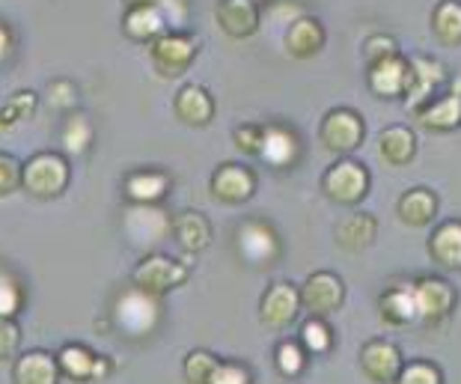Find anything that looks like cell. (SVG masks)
Returning a JSON list of instances; mask_svg holds the SVG:
<instances>
[{
	"label": "cell",
	"instance_id": "obj_1",
	"mask_svg": "<svg viewBox=\"0 0 461 384\" xmlns=\"http://www.w3.org/2000/svg\"><path fill=\"white\" fill-rule=\"evenodd\" d=\"M22 185L27 194L39 200L60 197L68 185V161L57 152H39L31 161L22 164Z\"/></svg>",
	"mask_w": 461,
	"mask_h": 384
},
{
	"label": "cell",
	"instance_id": "obj_2",
	"mask_svg": "<svg viewBox=\"0 0 461 384\" xmlns=\"http://www.w3.org/2000/svg\"><path fill=\"white\" fill-rule=\"evenodd\" d=\"M134 289H140L143 295L161 298V295L179 289L188 280V265L176 262L173 256L164 253H149L146 260L134 269Z\"/></svg>",
	"mask_w": 461,
	"mask_h": 384
},
{
	"label": "cell",
	"instance_id": "obj_3",
	"mask_svg": "<svg viewBox=\"0 0 461 384\" xmlns=\"http://www.w3.org/2000/svg\"><path fill=\"white\" fill-rule=\"evenodd\" d=\"M152 63L164 78H179L194 66L200 54V42L188 33H161L152 39Z\"/></svg>",
	"mask_w": 461,
	"mask_h": 384
},
{
	"label": "cell",
	"instance_id": "obj_4",
	"mask_svg": "<svg viewBox=\"0 0 461 384\" xmlns=\"http://www.w3.org/2000/svg\"><path fill=\"white\" fill-rule=\"evenodd\" d=\"M321 188H325V194L330 197L333 203L355 206V203L363 200V197H366L369 176H366V170H363L357 161L342 159V161H337L325 173V179H321Z\"/></svg>",
	"mask_w": 461,
	"mask_h": 384
},
{
	"label": "cell",
	"instance_id": "obj_5",
	"mask_svg": "<svg viewBox=\"0 0 461 384\" xmlns=\"http://www.w3.org/2000/svg\"><path fill=\"white\" fill-rule=\"evenodd\" d=\"M319 137L321 143H325V150L330 152H351L357 150L360 141H363V120L348 111V107H333V111L321 120V128H319Z\"/></svg>",
	"mask_w": 461,
	"mask_h": 384
},
{
	"label": "cell",
	"instance_id": "obj_6",
	"mask_svg": "<svg viewBox=\"0 0 461 384\" xmlns=\"http://www.w3.org/2000/svg\"><path fill=\"white\" fill-rule=\"evenodd\" d=\"M298 295H301V304L312 313V316H328V313L342 307L346 289H342V280L337 274L316 271V274H310Z\"/></svg>",
	"mask_w": 461,
	"mask_h": 384
},
{
	"label": "cell",
	"instance_id": "obj_7",
	"mask_svg": "<svg viewBox=\"0 0 461 384\" xmlns=\"http://www.w3.org/2000/svg\"><path fill=\"white\" fill-rule=\"evenodd\" d=\"M209 188H212L214 200L241 206L250 200L253 191H257V176L241 164H221L218 170L212 173Z\"/></svg>",
	"mask_w": 461,
	"mask_h": 384
},
{
	"label": "cell",
	"instance_id": "obj_8",
	"mask_svg": "<svg viewBox=\"0 0 461 384\" xmlns=\"http://www.w3.org/2000/svg\"><path fill=\"white\" fill-rule=\"evenodd\" d=\"M214 18L230 39H250L259 31L257 0H221L218 9H214Z\"/></svg>",
	"mask_w": 461,
	"mask_h": 384
},
{
	"label": "cell",
	"instance_id": "obj_9",
	"mask_svg": "<svg viewBox=\"0 0 461 384\" xmlns=\"http://www.w3.org/2000/svg\"><path fill=\"white\" fill-rule=\"evenodd\" d=\"M301 307V295L292 283H274V287L262 295L259 304V319L268 325V328H286V325L295 322Z\"/></svg>",
	"mask_w": 461,
	"mask_h": 384
},
{
	"label": "cell",
	"instance_id": "obj_10",
	"mask_svg": "<svg viewBox=\"0 0 461 384\" xmlns=\"http://www.w3.org/2000/svg\"><path fill=\"white\" fill-rule=\"evenodd\" d=\"M444 66L438 60H429V57H414L408 63V78H405V105L408 111H414L426 102V98L435 93V87L444 81Z\"/></svg>",
	"mask_w": 461,
	"mask_h": 384
},
{
	"label": "cell",
	"instance_id": "obj_11",
	"mask_svg": "<svg viewBox=\"0 0 461 384\" xmlns=\"http://www.w3.org/2000/svg\"><path fill=\"white\" fill-rule=\"evenodd\" d=\"M239 251L250 265H268L280 253V242L268 224L248 221L239 230Z\"/></svg>",
	"mask_w": 461,
	"mask_h": 384
},
{
	"label": "cell",
	"instance_id": "obj_12",
	"mask_svg": "<svg viewBox=\"0 0 461 384\" xmlns=\"http://www.w3.org/2000/svg\"><path fill=\"white\" fill-rule=\"evenodd\" d=\"M283 45H286V51L295 57V60H310V57H316L321 48H325V27H321L316 18L298 15L289 22Z\"/></svg>",
	"mask_w": 461,
	"mask_h": 384
},
{
	"label": "cell",
	"instance_id": "obj_13",
	"mask_svg": "<svg viewBox=\"0 0 461 384\" xmlns=\"http://www.w3.org/2000/svg\"><path fill=\"white\" fill-rule=\"evenodd\" d=\"M414 298H417V316L423 322H438L453 310L456 292L449 289L447 280L426 278V280L414 283Z\"/></svg>",
	"mask_w": 461,
	"mask_h": 384
},
{
	"label": "cell",
	"instance_id": "obj_14",
	"mask_svg": "<svg viewBox=\"0 0 461 384\" xmlns=\"http://www.w3.org/2000/svg\"><path fill=\"white\" fill-rule=\"evenodd\" d=\"M173 111L176 116L185 123V125H209L212 116H214V98L209 96V90L200 84H188L176 93V102H173Z\"/></svg>",
	"mask_w": 461,
	"mask_h": 384
},
{
	"label": "cell",
	"instance_id": "obj_15",
	"mask_svg": "<svg viewBox=\"0 0 461 384\" xmlns=\"http://www.w3.org/2000/svg\"><path fill=\"white\" fill-rule=\"evenodd\" d=\"M57 367H60L63 376L75 379V381H86V379H102L107 372V361H102L99 354H93L86 346H77V343H68L57 354Z\"/></svg>",
	"mask_w": 461,
	"mask_h": 384
},
{
	"label": "cell",
	"instance_id": "obj_16",
	"mask_svg": "<svg viewBox=\"0 0 461 384\" xmlns=\"http://www.w3.org/2000/svg\"><path fill=\"white\" fill-rule=\"evenodd\" d=\"M170 230H173L176 244H179L182 251H188V253H203L212 244V224H209V218L200 215V212H194V209L176 215L173 224H170Z\"/></svg>",
	"mask_w": 461,
	"mask_h": 384
},
{
	"label": "cell",
	"instance_id": "obj_17",
	"mask_svg": "<svg viewBox=\"0 0 461 384\" xmlns=\"http://www.w3.org/2000/svg\"><path fill=\"white\" fill-rule=\"evenodd\" d=\"M60 381V367L51 352H27L15 361L13 384H57Z\"/></svg>",
	"mask_w": 461,
	"mask_h": 384
},
{
	"label": "cell",
	"instance_id": "obj_18",
	"mask_svg": "<svg viewBox=\"0 0 461 384\" xmlns=\"http://www.w3.org/2000/svg\"><path fill=\"white\" fill-rule=\"evenodd\" d=\"M360 363H363V372H366L375 384L393 381L399 376V367H402L396 346H390V343H384V340L369 343V346L360 352Z\"/></svg>",
	"mask_w": 461,
	"mask_h": 384
},
{
	"label": "cell",
	"instance_id": "obj_19",
	"mask_svg": "<svg viewBox=\"0 0 461 384\" xmlns=\"http://www.w3.org/2000/svg\"><path fill=\"white\" fill-rule=\"evenodd\" d=\"M405 78H408V60H402L399 54L384 57V60L369 66V87L381 98H396L405 93Z\"/></svg>",
	"mask_w": 461,
	"mask_h": 384
},
{
	"label": "cell",
	"instance_id": "obj_20",
	"mask_svg": "<svg viewBox=\"0 0 461 384\" xmlns=\"http://www.w3.org/2000/svg\"><path fill=\"white\" fill-rule=\"evenodd\" d=\"M170 194V179L161 170H137L125 179V197L137 206H155Z\"/></svg>",
	"mask_w": 461,
	"mask_h": 384
},
{
	"label": "cell",
	"instance_id": "obj_21",
	"mask_svg": "<svg viewBox=\"0 0 461 384\" xmlns=\"http://www.w3.org/2000/svg\"><path fill=\"white\" fill-rule=\"evenodd\" d=\"M164 27L167 22L161 6H134L122 18V31L134 42H152V39H158L164 33Z\"/></svg>",
	"mask_w": 461,
	"mask_h": 384
},
{
	"label": "cell",
	"instance_id": "obj_22",
	"mask_svg": "<svg viewBox=\"0 0 461 384\" xmlns=\"http://www.w3.org/2000/svg\"><path fill=\"white\" fill-rule=\"evenodd\" d=\"M259 155L274 167H289L298 159V137L286 132L280 125H268L262 134V150Z\"/></svg>",
	"mask_w": 461,
	"mask_h": 384
},
{
	"label": "cell",
	"instance_id": "obj_23",
	"mask_svg": "<svg viewBox=\"0 0 461 384\" xmlns=\"http://www.w3.org/2000/svg\"><path fill=\"white\" fill-rule=\"evenodd\" d=\"M378 152L390 167H405L417 155V141H414V134L402 125L384 128L378 137Z\"/></svg>",
	"mask_w": 461,
	"mask_h": 384
},
{
	"label": "cell",
	"instance_id": "obj_24",
	"mask_svg": "<svg viewBox=\"0 0 461 384\" xmlns=\"http://www.w3.org/2000/svg\"><path fill=\"white\" fill-rule=\"evenodd\" d=\"M429 251L435 256L438 265L444 269H461V224L447 221L431 233Z\"/></svg>",
	"mask_w": 461,
	"mask_h": 384
},
{
	"label": "cell",
	"instance_id": "obj_25",
	"mask_svg": "<svg viewBox=\"0 0 461 384\" xmlns=\"http://www.w3.org/2000/svg\"><path fill=\"white\" fill-rule=\"evenodd\" d=\"M375 233H378V224L372 215H351V218H346L339 226H337V242H339V248H346L351 253H357L363 248H369L372 239H375Z\"/></svg>",
	"mask_w": 461,
	"mask_h": 384
},
{
	"label": "cell",
	"instance_id": "obj_26",
	"mask_svg": "<svg viewBox=\"0 0 461 384\" xmlns=\"http://www.w3.org/2000/svg\"><path fill=\"white\" fill-rule=\"evenodd\" d=\"M381 316H384V322H390V325H408V322L420 319L414 287H411V283H402V287L384 292V298H381Z\"/></svg>",
	"mask_w": 461,
	"mask_h": 384
},
{
	"label": "cell",
	"instance_id": "obj_27",
	"mask_svg": "<svg viewBox=\"0 0 461 384\" xmlns=\"http://www.w3.org/2000/svg\"><path fill=\"white\" fill-rule=\"evenodd\" d=\"M461 123V96L449 93L438 102H431L426 111H420V125L431 128V132H449Z\"/></svg>",
	"mask_w": 461,
	"mask_h": 384
},
{
	"label": "cell",
	"instance_id": "obj_28",
	"mask_svg": "<svg viewBox=\"0 0 461 384\" xmlns=\"http://www.w3.org/2000/svg\"><path fill=\"white\" fill-rule=\"evenodd\" d=\"M431 31L444 45H461V4L458 0H440L431 15Z\"/></svg>",
	"mask_w": 461,
	"mask_h": 384
},
{
	"label": "cell",
	"instance_id": "obj_29",
	"mask_svg": "<svg viewBox=\"0 0 461 384\" xmlns=\"http://www.w3.org/2000/svg\"><path fill=\"white\" fill-rule=\"evenodd\" d=\"M435 212H438L435 194H429V191H423V188L408 191V194L399 200V218L405 221V224H411V226H423V224H429L431 218H435Z\"/></svg>",
	"mask_w": 461,
	"mask_h": 384
},
{
	"label": "cell",
	"instance_id": "obj_30",
	"mask_svg": "<svg viewBox=\"0 0 461 384\" xmlns=\"http://www.w3.org/2000/svg\"><path fill=\"white\" fill-rule=\"evenodd\" d=\"M36 107H39V96L33 90L15 93L4 107H0V132H13L15 125L27 123L36 114Z\"/></svg>",
	"mask_w": 461,
	"mask_h": 384
},
{
	"label": "cell",
	"instance_id": "obj_31",
	"mask_svg": "<svg viewBox=\"0 0 461 384\" xmlns=\"http://www.w3.org/2000/svg\"><path fill=\"white\" fill-rule=\"evenodd\" d=\"M63 143H66V150L75 152V155H81V152L90 150V143H93V125H90V120L81 116V114L68 116L66 125H63Z\"/></svg>",
	"mask_w": 461,
	"mask_h": 384
},
{
	"label": "cell",
	"instance_id": "obj_32",
	"mask_svg": "<svg viewBox=\"0 0 461 384\" xmlns=\"http://www.w3.org/2000/svg\"><path fill=\"white\" fill-rule=\"evenodd\" d=\"M214 367H218V358L205 349H194L188 358H185V379L188 384H209Z\"/></svg>",
	"mask_w": 461,
	"mask_h": 384
},
{
	"label": "cell",
	"instance_id": "obj_33",
	"mask_svg": "<svg viewBox=\"0 0 461 384\" xmlns=\"http://www.w3.org/2000/svg\"><path fill=\"white\" fill-rule=\"evenodd\" d=\"M301 343L307 346L312 354H321L330 349V328L325 322H321V316H312L310 322H303L301 328Z\"/></svg>",
	"mask_w": 461,
	"mask_h": 384
},
{
	"label": "cell",
	"instance_id": "obj_34",
	"mask_svg": "<svg viewBox=\"0 0 461 384\" xmlns=\"http://www.w3.org/2000/svg\"><path fill=\"white\" fill-rule=\"evenodd\" d=\"M22 310V287L13 274L0 271V316H13Z\"/></svg>",
	"mask_w": 461,
	"mask_h": 384
},
{
	"label": "cell",
	"instance_id": "obj_35",
	"mask_svg": "<svg viewBox=\"0 0 461 384\" xmlns=\"http://www.w3.org/2000/svg\"><path fill=\"white\" fill-rule=\"evenodd\" d=\"M262 134H265V125H257V123H244L232 132V141L239 146L241 152L248 155H259L262 150Z\"/></svg>",
	"mask_w": 461,
	"mask_h": 384
},
{
	"label": "cell",
	"instance_id": "obj_36",
	"mask_svg": "<svg viewBox=\"0 0 461 384\" xmlns=\"http://www.w3.org/2000/svg\"><path fill=\"white\" fill-rule=\"evenodd\" d=\"M18 185H22V164H18L15 155L0 152V197L18 191Z\"/></svg>",
	"mask_w": 461,
	"mask_h": 384
},
{
	"label": "cell",
	"instance_id": "obj_37",
	"mask_svg": "<svg viewBox=\"0 0 461 384\" xmlns=\"http://www.w3.org/2000/svg\"><path fill=\"white\" fill-rule=\"evenodd\" d=\"M18 343H22V331L13 316H0V361L15 358Z\"/></svg>",
	"mask_w": 461,
	"mask_h": 384
},
{
	"label": "cell",
	"instance_id": "obj_38",
	"mask_svg": "<svg viewBox=\"0 0 461 384\" xmlns=\"http://www.w3.org/2000/svg\"><path fill=\"white\" fill-rule=\"evenodd\" d=\"M277 367L283 376H298L303 370V349L298 343H283L277 349Z\"/></svg>",
	"mask_w": 461,
	"mask_h": 384
},
{
	"label": "cell",
	"instance_id": "obj_39",
	"mask_svg": "<svg viewBox=\"0 0 461 384\" xmlns=\"http://www.w3.org/2000/svg\"><path fill=\"white\" fill-rule=\"evenodd\" d=\"M45 98L51 107H72L77 102V87L72 81H51L45 90Z\"/></svg>",
	"mask_w": 461,
	"mask_h": 384
},
{
	"label": "cell",
	"instance_id": "obj_40",
	"mask_svg": "<svg viewBox=\"0 0 461 384\" xmlns=\"http://www.w3.org/2000/svg\"><path fill=\"white\" fill-rule=\"evenodd\" d=\"M209 384H250V372L241 363H221L214 367Z\"/></svg>",
	"mask_w": 461,
	"mask_h": 384
},
{
	"label": "cell",
	"instance_id": "obj_41",
	"mask_svg": "<svg viewBox=\"0 0 461 384\" xmlns=\"http://www.w3.org/2000/svg\"><path fill=\"white\" fill-rule=\"evenodd\" d=\"M399 384H440V376L429 363H411L399 372Z\"/></svg>",
	"mask_w": 461,
	"mask_h": 384
},
{
	"label": "cell",
	"instance_id": "obj_42",
	"mask_svg": "<svg viewBox=\"0 0 461 384\" xmlns=\"http://www.w3.org/2000/svg\"><path fill=\"white\" fill-rule=\"evenodd\" d=\"M363 51H366V60H369V66L372 63H378V60H384V57H393V54H399L396 51V42L390 36H369L366 39V45H363Z\"/></svg>",
	"mask_w": 461,
	"mask_h": 384
},
{
	"label": "cell",
	"instance_id": "obj_43",
	"mask_svg": "<svg viewBox=\"0 0 461 384\" xmlns=\"http://www.w3.org/2000/svg\"><path fill=\"white\" fill-rule=\"evenodd\" d=\"M9 51H13V33L6 24H0V60H6Z\"/></svg>",
	"mask_w": 461,
	"mask_h": 384
},
{
	"label": "cell",
	"instance_id": "obj_44",
	"mask_svg": "<svg viewBox=\"0 0 461 384\" xmlns=\"http://www.w3.org/2000/svg\"><path fill=\"white\" fill-rule=\"evenodd\" d=\"M125 6L134 9V6H158V0H125Z\"/></svg>",
	"mask_w": 461,
	"mask_h": 384
}]
</instances>
